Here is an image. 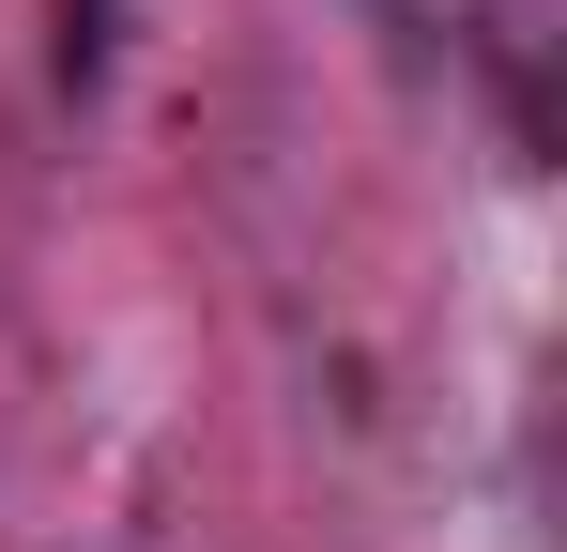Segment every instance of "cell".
Here are the masks:
<instances>
[{
    "label": "cell",
    "instance_id": "1",
    "mask_svg": "<svg viewBox=\"0 0 567 552\" xmlns=\"http://www.w3.org/2000/svg\"><path fill=\"white\" fill-rule=\"evenodd\" d=\"M107 47H123V0H62V92H93Z\"/></svg>",
    "mask_w": 567,
    "mask_h": 552
}]
</instances>
